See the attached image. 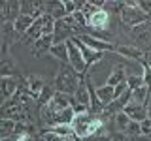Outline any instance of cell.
Instances as JSON below:
<instances>
[{
  "mask_svg": "<svg viewBox=\"0 0 151 141\" xmlns=\"http://www.w3.org/2000/svg\"><path fill=\"white\" fill-rule=\"evenodd\" d=\"M70 103H72V96L63 94V92H55V96L51 98V102L47 103V107H49V111L53 113V115H59L60 111L68 109Z\"/></svg>",
  "mask_w": 151,
  "mask_h": 141,
  "instance_id": "cell-13",
  "label": "cell"
},
{
  "mask_svg": "<svg viewBox=\"0 0 151 141\" xmlns=\"http://www.w3.org/2000/svg\"><path fill=\"white\" fill-rule=\"evenodd\" d=\"M23 83L27 85V88H28V92H30V96L36 98L40 96V92H42V88L45 87V79L42 77V75H38V73H25L23 75Z\"/></svg>",
  "mask_w": 151,
  "mask_h": 141,
  "instance_id": "cell-8",
  "label": "cell"
},
{
  "mask_svg": "<svg viewBox=\"0 0 151 141\" xmlns=\"http://www.w3.org/2000/svg\"><path fill=\"white\" fill-rule=\"evenodd\" d=\"M19 2L17 0H8L0 2V21L2 23H13L19 17Z\"/></svg>",
  "mask_w": 151,
  "mask_h": 141,
  "instance_id": "cell-11",
  "label": "cell"
},
{
  "mask_svg": "<svg viewBox=\"0 0 151 141\" xmlns=\"http://www.w3.org/2000/svg\"><path fill=\"white\" fill-rule=\"evenodd\" d=\"M38 137H40L42 141H64L60 135H57L51 128L49 130H47V128H42L40 132H38Z\"/></svg>",
  "mask_w": 151,
  "mask_h": 141,
  "instance_id": "cell-29",
  "label": "cell"
},
{
  "mask_svg": "<svg viewBox=\"0 0 151 141\" xmlns=\"http://www.w3.org/2000/svg\"><path fill=\"white\" fill-rule=\"evenodd\" d=\"M81 81H83V73H78L72 66H68V64H60L59 72H57L55 79H53V87H55L57 92L74 96L76 88L79 87Z\"/></svg>",
  "mask_w": 151,
  "mask_h": 141,
  "instance_id": "cell-1",
  "label": "cell"
},
{
  "mask_svg": "<svg viewBox=\"0 0 151 141\" xmlns=\"http://www.w3.org/2000/svg\"><path fill=\"white\" fill-rule=\"evenodd\" d=\"M21 72L15 66L12 58H2L0 60V77H21Z\"/></svg>",
  "mask_w": 151,
  "mask_h": 141,
  "instance_id": "cell-17",
  "label": "cell"
},
{
  "mask_svg": "<svg viewBox=\"0 0 151 141\" xmlns=\"http://www.w3.org/2000/svg\"><path fill=\"white\" fill-rule=\"evenodd\" d=\"M85 141H111V132H108V130H100L98 134H94L93 137H89V139H85Z\"/></svg>",
  "mask_w": 151,
  "mask_h": 141,
  "instance_id": "cell-31",
  "label": "cell"
},
{
  "mask_svg": "<svg viewBox=\"0 0 151 141\" xmlns=\"http://www.w3.org/2000/svg\"><path fill=\"white\" fill-rule=\"evenodd\" d=\"M138 8L147 15V19L151 21V0H138Z\"/></svg>",
  "mask_w": 151,
  "mask_h": 141,
  "instance_id": "cell-34",
  "label": "cell"
},
{
  "mask_svg": "<svg viewBox=\"0 0 151 141\" xmlns=\"http://www.w3.org/2000/svg\"><path fill=\"white\" fill-rule=\"evenodd\" d=\"M74 117H76V115H74L72 107H68V109L60 111L59 115H57V119H55V126H59V124H72Z\"/></svg>",
  "mask_w": 151,
  "mask_h": 141,
  "instance_id": "cell-27",
  "label": "cell"
},
{
  "mask_svg": "<svg viewBox=\"0 0 151 141\" xmlns=\"http://www.w3.org/2000/svg\"><path fill=\"white\" fill-rule=\"evenodd\" d=\"M147 119H151V103L147 105Z\"/></svg>",
  "mask_w": 151,
  "mask_h": 141,
  "instance_id": "cell-40",
  "label": "cell"
},
{
  "mask_svg": "<svg viewBox=\"0 0 151 141\" xmlns=\"http://www.w3.org/2000/svg\"><path fill=\"white\" fill-rule=\"evenodd\" d=\"M36 19L34 17H30V15H21L19 13V17L13 21V26H15V30H17V34H21V38L27 34V30L30 28V25L34 23Z\"/></svg>",
  "mask_w": 151,
  "mask_h": 141,
  "instance_id": "cell-19",
  "label": "cell"
},
{
  "mask_svg": "<svg viewBox=\"0 0 151 141\" xmlns=\"http://www.w3.org/2000/svg\"><path fill=\"white\" fill-rule=\"evenodd\" d=\"M12 139L13 141H40L38 135H32V134H13Z\"/></svg>",
  "mask_w": 151,
  "mask_h": 141,
  "instance_id": "cell-33",
  "label": "cell"
},
{
  "mask_svg": "<svg viewBox=\"0 0 151 141\" xmlns=\"http://www.w3.org/2000/svg\"><path fill=\"white\" fill-rule=\"evenodd\" d=\"M66 47H68V66H72L78 73H85L89 68H87V64H85V60L81 56V51L74 43V40L66 41Z\"/></svg>",
  "mask_w": 151,
  "mask_h": 141,
  "instance_id": "cell-4",
  "label": "cell"
},
{
  "mask_svg": "<svg viewBox=\"0 0 151 141\" xmlns=\"http://www.w3.org/2000/svg\"><path fill=\"white\" fill-rule=\"evenodd\" d=\"M142 79H144V87L151 88V68L147 64H142Z\"/></svg>",
  "mask_w": 151,
  "mask_h": 141,
  "instance_id": "cell-32",
  "label": "cell"
},
{
  "mask_svg": "<svg viewBox=\"0 0 151 141\" xmlns=\"http://www.w3.org/2000/svg\"><path fill=\"white\" fill-rule=\"evenodd\" d=\"M115 53L125 56V58H130V60H136V62H142L144 60V51H140L134 43H121V45H115Z\"/></svg>",
  "mask_w": 151,
  "mask_h": 141,
  "instance_id": "cell-14",
  "label": "cell"
},
{
  "mask_svg": "<svg viewBox=\"0 0 151 141\" xmlns=\"http://www.w3.org/2000/svg\"><path fill=\"white\" fill-rule=\"evenodd\" d=\"M129 68H127L125 64H115L111 68V73H110V77L106 79V83L104 85H108V87H117L119 83H125L127 81V75H129Z\"/></svg>",
  "mask_w": 151,
  "mask_h": 141,
  "instance_id": "cell-15",
  "label": "cell"
},
{
  "mask_svg": "<svg viewBox=\"0 0 151 141\" xmlns=\"http://www.w3.org/2000/svg\"><path fill=\"white\" fill-rule=\"evenodd\" d=\"M0 141H13L12 137H6V139H0Z\"/></svg>",
  "mask_w": 151,
  "mask_h": 141,
  "instance_id": "cell-41",
  "label": "cell"
},
{
  "mask_svg": "<svg viewBox=\"0 0 151 141\" xmlns=\"http://www.w3.org/2000/svg\"><path fill=\"white\" fill-rule=\"evenodd\" d=\"M63 6H64V9H66V15H72V13H76V11H81L83 2H76V0H64Z\"/></svg>",
  "mask_w": 151,
  "mask_h": 141,
  "instance_id": "cell-30",
  "label": "cell"
},
{
  "mask_svg": "<svg viewBox=\"0 0 151 141\" xmlns=\"http://www.w3.org/2000/svg\"><path fill=\"white\" fill-rule=\"evenodd\" d=\"M140 87H144L142 73H130V75H127V88H129L130 92L136 90V88H140Z\"/></svg>",
  "mask_w": 151,
  "mask_h": 141,
  "instance_id": "cell-26",
  "label": "cell"
},
{
  "mask_svg": "<svg viewBox=\"0 0 151 141\" xmlns=\"http://www.w3.org/2000/svg\"><path fill=\"white\" fill-rule=\"evenodd\" d=\"M93 119H94V115H91V113H83V115L74 117L72 128H74V134H76L78 139H81V141L87 139V130H89V126H91Z\"/></svg>",
  "mask_w": 151,
  "mask_h": 141,
  "instance_id": "cell-6",
  "label": "cell"
},
{
  "mask_svg": "<svg viewBox=\"0 0 151 141\" xmlns=\"http://www.w3.org/2000/svg\"><path fill=\"white\" fill-rule=\"evenodd\" d=\"M55 87H53V83H45V87L42 88V92H40V96L36 98V105L38 107H44L47 105V103L51 102V98L55 96Z\"/></svg>",
  "mask_w": 151,
  "mask_h": 141,
  "instance_id": "cell-20",
  "label": "cell"
},
{
  "mask_svg": "<svg viewBox=\"0 0 151 141\" xmlns=\"http://www.w3.org/2000/svg\"><path fill=\"white\" fill-rule=\"evenodd\" d=\"M130 141H151V137H145V135H138V137H132Z\"/></svg>",
  "mask_w": 151,
  "mask_h": 141,
  "instance_id": "cell-39",
  "label": "cell"
},
{
  "mask_svg": "<svg viewBox=\"0 0 151 141\" xmlns=\"http://www.w3.org/2000/svg\"><path fill=\"white\" fill-rule=\"evenodd\" d=\"M140 64H147L151 68V51H147V53H144V60H142Z\"/></svg>",
  "mask_w": 151,
  "mask_h": 141,
  "instance_id": "cell-38",
  "label": "cell"
},
{
  "mask_svg": "<svg viewBox=\"0 0 151 141\" xmlns=\"http://www.w3.org/2000/svg\"><path fill=\"white\" fill-rule=\"evenodd\" d=\"M21 41V34H17L13 23H2L0 25V56H8L12 47Z\"/></svg>",
  "mask_w": 151,
  "mask_h": 141,
  "instance_id": "cell-3",
  "label": "cell"
},
{
  "mask_svg": "<svg viewBox=\"0 0 151 141\" xmlns=\"http://www.w3.org/2000/svg\"><path fill=\"white\" fill-rule=\"evenodd\" d=\"M74 40V43L78 45V49L81 51V56H83V60H85V64H87V68H93L94 64H98L100 60L106 56V53H100V51H94V49H89L85 43H81V41L78 40V38H72Z\"/></svg>",
  "mask_w": 151,
  "mask_h": 141,
  "instance_id": "cell-7",
  "label": "cell"
},
{
  "mask_svg": "<svg viewBox=\"0 0 151 141\" xmlns=\"http://www.w3.org/2000/svg\"><path fill=\"white\" fill-rule=\"evenodd\" d=\"M51 130H53L57 135H60L63 139H68V137H74V135H76L72 124H59V126H53Z\"/></svg>",
  "mask_w": 151,
  "mask_h": 141,
  "instance_id": "cell-28",
  "label": "cell"
},
{
  "mask_svg": "<svg viewBox=\"0 0 151 141\" xmlns=\"http://www.w3.org/2000/svg\"><path fill=\"white\" fill-rule=\"evenodd\" d=\"M40 141H42V139H40Z\"/></svg>",
  "mask_w": 151,
  "mask_h": 141,
  "instance_id": "cell-42",
  "label": "cell"
},
{
  "mask_svg": "<svg viewBox=\"0 0 151 141\" xmlns=\"http://www.w3.org/2000/svg\"><path fill=\"white\" fill-rule=\"evenodd\" d=\"M74 102H78V103H81V105H85L89 109V105H91V98H89V90H87V85H85V81L79 83V87L76 88V92H74Z\"/></svg>",
  "mask_w": 151,
  "mask_h": 141,
  "instance_id": "cell-21",
  "label": "cell"
},
{
  "mask_svg": "<svg viewBox=\"0 0 151 141\" xmlns=\"http://www.w3.org/2000/svg\"><path fill=\"white\" fill-rule=\"evenodd\" d=\"M81 43H85L89 49H94V51H100V53H115V45L110 43V41H104V40H98L91 34H81V36H76Z\"/></svg>",
  "mask_w": 151,
  "mask_h": 141,
  "instance_id": "cell-5",
  "label": "cell"
},
{
  "mask_svg": "<svg viewBox=\"0 0 151 141\" xmlns=\"http://www.w3.org/2000/svg\"><path fill=\"white\" fill-rule=\"evenodd\" d=\"M13 130H15V122L9 119H0V139H6L13 135Z\"/></svg>",
  "mask_w": 151,
  "mask_h": 141,
  "instance_id": "cell-25",
  "label": "cell"
},
{
  "mask_svg": "<svg viewBox=\"0 0 151 141\" xmlns=\"http://www.w3.org/2000/svg\"><path fill=\"white\" fill-rule=\"evenodd\" d=\"M125 8V2H119V0H102V9L104 11H108L111 15V13H115V15H121V9Z\"/></svg>",
  "mask_w": 151,
  "mask_h": 141,
  "instance_id": "cell-23",
  "label": "cell"
},
{
  "mask_svg": "<svg viewBox=\"0 0 151 141\" xmlns=\"http://www.w3.org/2000/svg\"><path fill=\"white\" fill-rule=\"evenodd\" d=\"M23 75L21 77H0V100L6 102L15 94L19 83H21Z\"/></svg>",
  "mask_w": 151,
  "mask_h": 141,
  "instance_id": "cell-9",
  "label": "cell"
},
{
  "mask_svg": "<svg viewBox=\"0 0 151 141\" xmlns=\"http://www.w3.org/2000/svg\"><path fill=\"white\" fill-rule=\"evenodd\" d=\"M94 94H96L98 102L102 103L104 107L108 103H111L115 100V92H113V87H108V85H102V87H94Z\"/></svg>",
  "mask_w": 151,
  "mask_h": 141,
  "instance_id": "cell-18",
  "label": "cell"
},
{
  "mask_svg": "<svg viewBox=\"0 0 151 141\" xmlns=\"http://www.w3.org/2000/svg\"><path fill=\"white\" fill-rule=\"evenodd\" d=\"M49 55H53L57 60H60V64H68V47H66V43L53 45L51 51H49Z\"/></svg>",
  "mask_w": 151,
  "mask_h": 141,
  "instance_id": "cell-22",
  "label": "cell"
},
{
  "mask_svg": "<svg viewBox=\"0 0 151 141\" xmlns=\"http://www.w3.org/2000/svg\"><path fill=\"white\" fill-rule=\"evenodd\" d=\"M111 141H130V139L121 132H111Z\"/></svg>",
  "mask_w": 151,
  "mask_h": 141,
  "instance_id": "cell-37",
  "label": "cell"
},
{
  "mask_svg": "<svg viewBox=\"0 0 151 141\" xmlns=\"http://www.w3.org/2000/svg\"><path fill=\"white\" fill-rule=\"evenodd\" d=\"M44 13L51 15L55 21H60L63 17H66V9L60 0H47V2H44Z\"/></svg>",
  "mask_w": 151,
  "mask_h": 141,
  "instance_id": "cell-16",
  "label": "cell"
},
{
  "mask_svg": "<svg viewBox=\"0 0 151 141\" xmlns=\"http://www.w3.org/2000/svg\"><path fill=\"white\" fill-rule=\"evenodd\" d=\"M125 90H127V81H125V83H119L117 87H113V92H115V98H119V96H121V94L125 92Z\"/></svg>",
  "mask_w": 151,
  "mask_h": 141,
  "instance_id": "cell-36",
  "label": "cell"
},
{
  "mask_svg": "<svg viewBox=\"0 0 151 141\" xmlns=\"http://www.w3.org/2000/svg\"><path fill=\"white\" fill-rule=\"evenodd\" d=\"M119 21H121V25H123V30L129 32L130 28H134V26H138V25H144V23H147L149 19L138 8V0H127L125 8L121 9Z\"/></svg>",
  "mask_w": 151,
  "mask_h": 141,
  "instance_id": "cell-2",
  "label": "cell"
},
{
  "mask_svg": "<svg viewBox=\"0 0 151 141\" xmlns=\"http://www.w3.org/2000/svg\"><path fill=\"white\" fill-rule=\"evenodd\" d=\"M127 117L130 120H136V122H142L147 119V105L145 103H138V102H129L123 109Z\"/></svg>",
  "mask_w": 151,
  "mask_h": 141,
  "instance_id": "cell-10",
  "label": "cell"
},
{
  "mask_svg": "<svg viewBox=\"0 0 151 141\" xmlns=\"http://www.w3.org/2000/svg\"><path fill=\"white\" fill-rule=\"evenodd\" d=\"M149 94H151V88H147V87H140V88H136V90H132L130 102H138V103H145V105H147Z\"/></svg>",
  "mask_w": 151,
  "mask_h": 141,
  "instance_id": "cell-24",
  "label": "cell"
},
{
  "mask_svg": "<svg viewBox=\"0 0 151 141\" xmlns=\"http://www.w3.org/2000/svg\"><path fill=\"white\" fill-rule=\"evenodd\" d=\"M140 130H142V135L145 137H151V119H145L140 122Z\"/></svg>",
  "mask_w": 151,
  "mask_h": 141,
  "instance_id": "cell-35",
  "label": "cell"
},
{
  "mask_svg": "<svg viewBox=\"0 0 151 141\" xmlns=\"http://www.w3.org/2000/svg\"><path fill=\"white\" fill-rule=\"evenodd\" d=\"M51 47H53V34L51 36H42L40 40H36L34 43L30 45L32 56H34V58H44V56L51 51Z\"/></svg>",
  "mask_w": 151,
  "mask_h": 141,
  "instance_id": "cell-12",
  "label": "cell"
}]
</instances>
